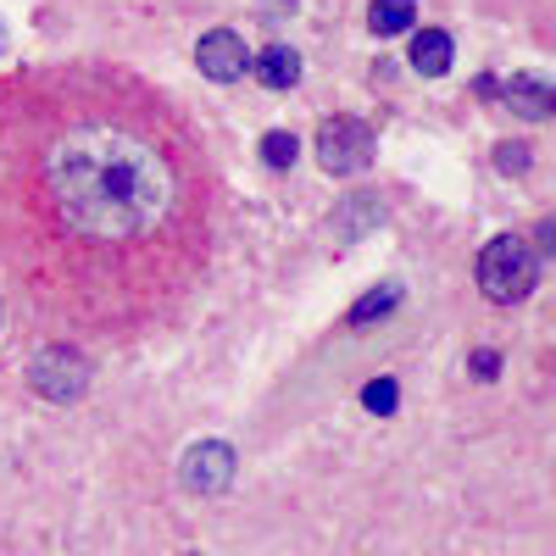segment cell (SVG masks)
<instances>
[{
  "instance_id": "cell-12",
  "label": "cell",
  "mask_w": 556,
  "mask_h": 556,
  "mask_svg": "<svg viewBox=\"0 0 556 556\" xmlns=\"http://www.w3.org/2000/svg\"><path fill=\"white\" fill-rule=\"evenodd\" d=\"M401 301V290L395 285H384V290H374V295H362L356 306H351V323H356V329H367V317H379V312H390Z\"/></svg>"
},
{
  "instance_id": "cell-9",
  "label": "cell",
  "mask_w": 556,
  "mask_h": 556,
  "mask_svg": "<svg viewBox=\"0 0 556 556\" xmlns=\"http://www.w3.org/2000/svg\"><path fill=\"white\" fill-rule=\"evenodd\" d=\"M412 73H424V78H440L451 67V34L440 28H424V34H412Z\"/></svg>"
},
{
  "instance_id": "cell-4",
  "label": "cell",
  "mask_w": 556,
  "mask_h": 556,
  "mask_svg": "<svg viewBox=\"0 0 556 556\" xmlns=\"http://www.w3.org/2000/svg\"><path fill=\"white\" fill-rule=\"evenodd\" d=\"M195 62H201V73H206L212 84H235V78H245L251 51H245V39H240L235 28H212V34H201V45H195Z\"/></svg>"
},
{
  "instance_id": "cell-11",
  "label": "cell",
  "mask_w": 556,
  "mask_h": 556,
  "mask_svg": "<svg viewBox=\"0 0 556 556\" xmlns=\"http://www.w3.org/2000/svg\"><path fill=\"white\" fill-rule=\"evenodd\" d=\"M295 156H301V139H295V134L273 128V134L262 139V162H267V167H295Z\"/></svg>"
},
{
  "instance_id": "cell-1",
  "label": "cell",
  "mask_w": 556,
  "mask_h": 556,
  "mask_svg": "<svg viewBox=\"0 0 556 556\" xmlns=\"http://www.w3.org/2000/svg\"><path fill=\"white\" fill-rule=\"evenodd\" d=\"M56 201H62L67 223L96 240L139 235L167 206L162 162L117 134L78 139V146H67L56 156Z\"/></svg>"
},
{
  "instance_id": "cell-14",
  "label": "cell",
  "mask_w": 556,
  "mask_h": 556,
  "mask_svg": "<svg viewBox=\"0 0 556 556\" xmlns=\"http://www.w3.org/2000/svg\"><path fill=\"white\" fill-rule=\"evenodd\" d=\"M495 367H501L495 351H479V356H473V374H479V379H495Z\"/></svg>"
},
{
  "instance_id": "cell-13",
  "label": "cell",
  "mask_w": 556,
  "mask_h": 556,
  "mask_svg": "<svg viewBox=\"0 0 556 556\" xmlns=\"http://www.w3.org/2000/svg\"><path fill=\"white\" fill-rule=\"evenodd\" d=\"M395 401H401L395 379H374V384L362 390V406H367V412H379V417H390V412H395Z\"/></svg>"
},
{
  "instance_id": "cell-5",
  "label": "cell",
  "mask_w": 556,
  "mask_h": 556,
  "mask_svg": "<svg viewBox=\"0 0 556 556\" xmlns=\"http://www.w3.org/2000/svg\"><path fill=\"white\" fill-rule=\"evenodd\" d=\"M228 479H235V451H228L223 440H206V445H195L190 456H184V484H190V490L212 495Z\"/></svg>"
},
{
  "instance_id": "cell-2",
  "label": "cell",
  "mask_w": 556,
  "mask_h": 556,
  "mask_svg": "<svg viewBox=\"0 0 556 556\" xmlns=\"http://www.w3.org/2000/svg\"><path fill=\"white\" fill-rule=\"evenodd\" d=\"M534 278H540V262H534V251H529L518 235L484 245V256H479V290H484L495 306L523 301V295L534 290Z\"/></svg>"
},
{
  "instance_id": "cell-10",
  "label": "cell",
  "mask_w": 556,
  "mask_h": 556,
  "mask_svg": "<svg viewBox=\"0 0 556 556\" xmlns=\"http://www.w3.org/2000/svg\"><path fill=\"white\" fill-rule=\"evenodd\" d=\"M412 23H417L412 0H374V7H367V28L374 34H406Z\"/></svg>"
},
{
  "instance_id": "cell-8",
  "label": "cell",
  "mask_w": 556,
  "mask_h": 556,
  "mask_svg": "<svg viewBox=\"0 0 556 556\" xmlns=\"http://www.w3.org/2000/svg\"><path fill=\"white\" fill-rule=\"evenodd\" d=\"M506 106H513L518 117H529V123H545V117H551V84L518 73L513 84H506Z\"/></svg>"
},
{
  "instance_id": "cell-6",
  "label": "cell",
  "mask_w": 556,
  "mask_h": 556,
  "mask_svg": "<svg viewBox=\"0 0 556 556\" xmlns=\"http://www.w3.org/2000/svg\"><path fill=\"white\" fill-rule=\"evenodd\" d=\"M34 390L39 395H51V401H67V395H78L84 390V362L78 356H67V351H45L39 362H34Z\"/></svg>"
},
{
  "instance_id": "cell-7",
  "label": "cell",
  "mask_w": 556,
  "mask_h": 556,
  "mask_svg": "<svg viewBox=\"0 0 556 556\" xmlns=\"http://www.w3.org/2000/svg\"><path fill=\"white\" fill-rule=\"evenodd\" d=\"M251 67L267 89H295L301 84V56L290 51V45H267L262 56H251Z\"/></svg>"
},
{
  "instance_id": "cell-3",
  "label": "cell",
  "mask_w": 556,
  "mask_h": 556,
  "mask_svg": "<svg viewBox=\"0 0 556 556\" xmlns=\"http://www.w3.org/2000/svg\"><path fill=\"white\" fill-rule=\"evenodd\" d=\"M317 162L329 173H362L367 162H374V134H367V123L329 117L323 134H317Z\"/></svg>"
}]
</instances>
